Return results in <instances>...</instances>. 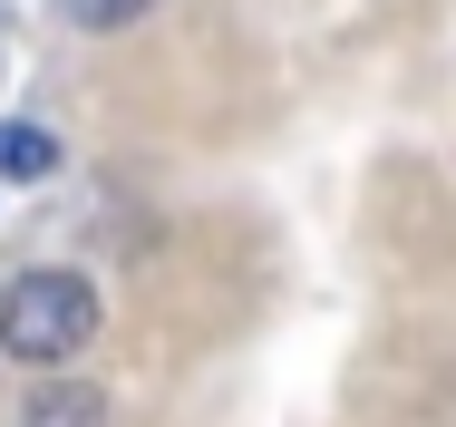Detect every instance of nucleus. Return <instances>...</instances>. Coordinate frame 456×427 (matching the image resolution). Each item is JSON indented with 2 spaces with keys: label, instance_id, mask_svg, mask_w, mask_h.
<instances>
[{
  "label": "nucleus",
  "instance_id": "nucleus-4",
  "mask_svg": "<svg viewBox=\"0 0 456 427\" xmlns=\"http://www.w3.org/2000/svg\"><path fill=\"white\" fill-rule=\"evenodd\" d=\"M146 10H156V0H59V20H69V29H136Z\"/></svg>",
  "mask_w": 456,
  "mask_h": 427
},
{
  "label": "nucleus",
  "instance_id": "nucleus-2",
  "mask_svg": "<svg viewBox=\"0 0 456 427\" xmlns=\"http://www.w3.org/2000/svg\"><path fill=\"white\" fill-rule=\"evenodd\" d=\"M29 427H107V389L97 379H39L29 389Z\"/></svg>",
  "mask_w": 456,
  "mask_h": 427
},
{
  "label": "nucleus",
  "instance_id": "nucleus-1",
  "mask_svg": "<svg viewBox=\"0 0 456 427\" xmlns=\"http://www.w3.org/2000/svg\"><path fill=\"white\" fill-rule=\"evenodd\" d=\"M97 321H107L97 311V282L88 272H59V262H39V272H20L0 292V349L20 369H69L97 341Z\"/></svg>",
  "mask_w": 456,
  "mask_h": 427
},
{
  "label": "nucleus",
  "instance_id": "nucleus-3",
  "mask_svg": "<svg viewBox=\"0 0 456 427\" xmlns=\"http://www.w3.org/2000/svg\"><path fill=\"white\" fill-rule=\"evenodd\" d=\"M49 166H59V136L29 127V117H10V127H0V185H39Z\"/></svg>",
  "mask_w": 456,
  "mask_h": 427
}]
</instances>
